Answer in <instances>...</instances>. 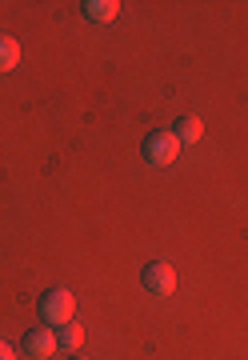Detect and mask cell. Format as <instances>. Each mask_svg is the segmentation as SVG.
Masks as SVG:
<instances>
[{
	"label": "cell",
	"instance_id": "ba28073f",
	"mask_svg": "<svg viewBox=\"0 0 248 360\" xmlns=\"http://www.w3.org/2000/svg\"><path fill=\"white\" fill-rule=\"evenodd\" d=\"M16 65H20V44L13 37H0V77L13 72Z\"/></svg>",
	"mask_w": 248,
	"mask_h": 360
},
{
	"label": "cell",
	"instance_id": "3957f363",
	"mask_svg": "<svg viewBox=\"0 0 248 360\" xmlns=\"http://www.w3.org/2000/svg\"><path fill=\"white\" fill-rule=\"evenodd\" d=\"M141 284H144V292H152V296H172L176 292V269L164 264V260H152V264H144Z\"/></svg>",
	"mask_w": 248,
	"mask_h": 360
},
{
	"label": "cell",
	"instance_id": "8992f818",
	"mask_svg": "<svg viewBox=\"0 0 248 360\" xmlns=\"http://www.w3.org/2000/svg\"><path fill=\"white\" fill-rule=\"evenodd\" d=\"M80 345H84V328H80L77 321H68V324L56 328V348H60V352H72V356H77Z\"/></svg>",
	"mask_w": 248,
	"mask_h": 360
},
{
	"label": "cell",
	"instance_id": "277c9868",
	"mask_svg": "<svg viewBox=\"0 0 248 360\" xmlns=\"http://www.w3.org/2000/svg\"><path fill=\"white\" fill-rule=\"evenodd\" d=\"M53 352H56L53 328H32V333H25V356L28 360H48Z\"/></svg>",
	"mask_w": 248,
	"mask_h": 360
},
{
	"label": "cell",
	"instance_id": "30bf717a",
	"mask_svg": "<svg viewBox=\"0 0 248 360\" xmlns=\"http://www.w3.org/2000/svg\"><path fill=\"white\" fill-rule=\"evenodd\" d=\"M72 360H84V356H72Z\"/></svg>",
	"mask_w": 248,
	"mask_h": 360
},
{
	"label": "cell",
	"instance_id": "5b68a950",
	"mask_svg": "<svg viewBox=\"0 0 248 360\" xmlns=\"http://www.w3.org/2000/svg\"><path fill=\"white\" fill-rule=\"evenodd\" d=\"M80 13H84V20H92V25H108V20H117L120 4L117 0H84Z\"/></svg>",
	"mask_w": 248,
	"mask_h": 360
},
{
	"label": "cell",
	"instance_id": "52a82bcc",
	"mask_svg": "<svg viewBox=\"0 0 248 360\" xmlns=\"http://www.w3.org/2000/svg\"><path fill=\"white\" fill-rule=\"evenodd\" d=\"M172 136L181 144H196L200 136H204V124H200V116H188L184 112L181 120H176V129H172Z\"/></svg>",
	"mask_w": 248,
	"mask_h": 360
},
{
	"label": "cell",
	"instance_id": "7a4b0ae2",
	"mask_svg": "<svg viewBox=\"0 0 248 360\" xmlns=\"http://www.w3.org/2000/svg\"><path fill=\"white\" fill-rule=\"evenodd\" d=\"M40 321L48 324V328H60V324L72 321V312H77V300L68 288H48V292L40 296Z\"/></svg>",
	"mask_w": 248,
	"mask_h": 360
},
{
	"label": "cell",
	"instance_id": "9c48e42d",
	"mask_svg": "<svg viewBox=\"0 0 248 360\" xmlns=\"http://www.w3.org/2000/svg\"><path fill=\"white\" fill-rule=\"evenodd\" d=\"M0 360H16V348L8 340H0Z\"/></svg>",
	"mask_w": 248,
	"mask_h": 360
},
{
	"label": "cell",
	"instance_id": "6da1fadb",
	"mask_svg": "<svg viewBox=\"0 0 248 360\" xmlns=\"http://www.w3.org/2000/svg\"><path fill=\"white\" fill-rule=\"evenodd\" d=\"M141 156H144L152 168H169V165H176V156H181V141H176L172 132L157 129V132H148V136H144Z\"/></svg>",
	"mask_w": 248,
	"mask_h": 360
}]
</instances>
